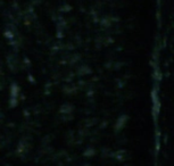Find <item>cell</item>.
<instances>
[{"label": "cell", "instance_id": "6da1fadb", "mask_svg": "<svg viewBox=\"0 0 174 166\" xmlns=\"http://www.w3.org/2000/svg\"><path fill=\"white\" fill-rule=\"evenodd\" d=\"M127 119H129V116H127L126 114L121 115V116L117 119V121H116V124H115V131H120V130H122V129L125 126Z\"/></svg>", "mask_w": 174, "mask_h": 166}, {"label": "cell", "instance_id": "7a4b0ae2", "mask_svg": "<svg viewBox=\"0 0 174 166\" xmlns=\"http://www.w3.org/2000/svg\"><path fill=\"white\" fill-rule=\"evenodd\" d=\"M73 109H74V106H72L71 104H64L61 106V108H59V112H61V114H71L72 112H73Z\"/></svg>", "mask_w": 174, "mask_h": 166}, {"label": "cell", "instance_id": "3957f363", "mask_svg": "<svg viewBox=\"0 0 174 166\" xmlns=\"http://www.w3.org/2000/svg\"><path fill=\"white\" fill-rule=\"evenodd\" d=\"M19 93V88L16 83H11L10 86V98H14V99H17Z\"/></svg>", "mask_w": 174, "mask_h": 166}, {"label": "cell", "instance_id": "277c9868", "mask_svg": "<svg viewBox=\"0 0 174 166\" xmlns=\"http://www.w3.org/2000/svg\"><path fill=\"white\" fill-rule=\"evenodd\" d=\"M153 99H154V110H156V113H158V110H159V100L157 98V91L155 89L153 90Z\"/></svg>", "mask_w": 174, "mask_h": 166}, {"label": "cell", "instance_id": "5b68a950", "mask_svg": "<svg viewBox=\"0 0 174 166\" xmlns=\"http://www.w3.org/2000/svg\"><path fill=\"white\" fill-rule=\"evenodd\" d=\"M90 72H91V70H90L87 65H81V66L77 68V73H79V74H89Z\"/></svg>", "mask_w": 174, "mask_h": 166}, {"label": "cell", "instance_id": "8992f818", "mask_svg": "<svg viewBox=\"0 0 174 166\" xmlns=\"http://www.w3.org/2000/svg\"><path fill=\"white\" fill-rule=\"evenodd\" d=\"M94 154H96V150H94V148H87L84 150V152H83V155H84L85 157H90V156H94Z\"/></svg>", "mask_w": 174, "mask_h": 166}, {"label": "cell", "instance_id": "52a82bcc", "mask_svg": "<svg viewBox=\"0 0 174 166\" xmlns=\"http://www.w3.org/2000/svg\"><path fill=\"white\" fill-rule=\"evenodd\" d=\"M125 154H126L125 150H120V151L116 152V158H117V159H123V158L125 157Z\"/></svg>", "mask_w": 174, "mask_h": 166}, {"label": "cell", "instance_id": "ba28073f", "mask_svg": "<svg viewBox=\"0 0 174 166\" xmlns=\"http://www.w3.org/2000/svg\"><path fill=\"white\" fill-rule=\"evenodd\" d=\"M64 90H65V92H67V93H71V92H74V91H75V88H73V86H65Z\"/></svg>", "mask_w": 174, "mask_h": 166}, {"label": "cell", "instance_id": "9c48e42d", "mask_svg": "<svg viewBox=\"0 0 174 166\" xmlns=\"http://www.w3.org/2000/svg\"><path fill=\"white\" fill-rule=\"evenodd\" d=\"M5 33H6V35H7V38H10V39H11L13 37H14V35H13V33H11V31H8V29L6 30Z\"/></svg>", "mask_w": 174, "mask_h": 166}, {"label": "cell", "instance_id": "30bf717a", "mask_svg": "<svg viewBox=\"0 0 174 166\" xmlns=\"http://www.w3.org/2000/svg\"><path fill=\"white\" fill-rule=\"evenodd\" d=\"M71 119H72L71 115H64V116H63V119H64V121H70Z\"/></svg>", "mask_w": 174, "mask_h": 166}]
</instances>
